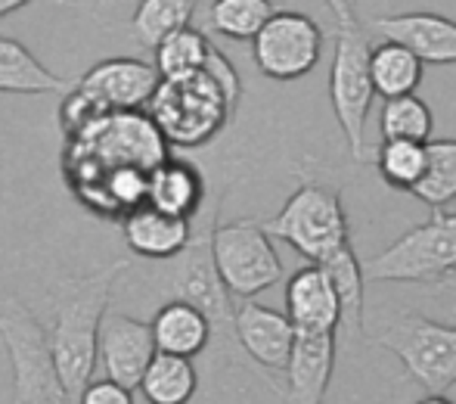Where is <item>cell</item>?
<instances>
[{
  "label": "cell",
  "mask_w": 456,
  "mask_h": 404,
  "mask_svg": "<svg viewBox=\"0 0 456 404\" xmlns=\"http://www.w3.org/2000/svg\"><path fill=\"white\" fill-rule=\"evenodd\" d=\"M131 268L127 259H115L81 277H66L50 286V351L69 401H78L96 370V336L100 320L109 311L121 274Z\"/></svg>",
  "instance_id": "1"
},
{
  "label": "cell",
  "mask_w": 456,
  "mask_h": 404,
  "mask_svg": "<svg viewBox=\"0 0 456 404\" xmlns=\"http://www.w3.org/2000/svg\"><path fill=\"white\" fill-rule=\"evenodd\" d=\"M242 97V81L233 62L211 44L199 72L183 78H159L146 112L171 146H205L233 121Z\"/></svg>",
  "instance_id": "2"
},
{
  "label": "cell",
  "mask_w": 456,
  "mask_h": 404,
  "mask_svg": "<svg viewBox=\"0 0 456 404\" xmlns=\"http://www.w3.org/2000/svg\"><path fill=\"white\" fill-rule=\"evenodd\" d=\"M217 209H221V200L202 202V209L192 215V234L190 243L168 259V271H165L162 284L165 290L171 293V299H186L205 311V317L211 320V339H217L221 345L236 342L233 336V296L224 286L221 274L215 268V259H211V230L217 224Z\"/></svg>",
  "instance_id": "3"
},
{
  "label": "cell",
  "mask_w": 456,
  "mask_h": 404,
  "mask_svg": "<svg viewBox=\"0 0 456 404\" xmlns=\"http://www.w3.org/2000/svg\"><path fill=\"white\" fill-rule=\"evenodd\" d=\"M456 268V215L435 209L432 218L397 236L388 249L361 261L366 284H438Z\"/></svg>",
  "instance_id": "4"
},
{
  "label": "cell",
  "mask_w": 456,
  "mask_h": 404,
  "mask_svg": "<svg viewBox=\"0 0 456 404\" xmlns=\"http://www.w3.org/2000/svg\"><path fill=\"white\" fill-rule=\"evenodd\" d=\"M372 342L403 364L428 401H441L456 386V326L407 311L397 314Z\"/></svg>",
  "instance_id": "5"
},
{
  "label": "cell",
  "mask_w": 456,
  "mask_h": 404,
  "mask_svg": "<svg viewBox=\"0 0 456 404\" xmlns=\"http://www.w3.org/2000/svg\"><path fill=\"white\" fill-rule=\"evenodd\" d=\"M261 227L276 240L289 243L307 261H320L332 249L348 243L342 194L317 181H301L298 190L282 202V209L261 221Z\"/></svg>",
  "instance_id": "6"
},
{
  "label": "cell",
  "mask_w": 456,
  "mask_h": 404,
  "mask_svg": "<svg viewBox=\"0 0 456 404\" xmlns=\"http://www.w3.org/2000/svg\"><path fill=\"white\" fill-rule=\"evenodd\" d=\"M0 336L12 361V401L19 404H62L66 389L56 374L47 330L19 299L0 308Z\"/></svg>",
  "instance_id": "7"
},
{
  "label": "cell",
  "mask_w": 456,
  "mask_h": 404,
  "mask_svg": "<svg viewBox=\"0 0 456 404\" xmlns=\"http://www.w3.org/2000/svg\"><path fill=\"white\" fill-rule=\"evenodd\" d=\"M211 259H215L224 286L236 299H255L258 293L280 284L282 277L280 255H276L271 234L261 227L258 218L215 224Z\"/></svg>",
  "instance_id": "8"
},
{
  "label": "cell",
  "mask_w": 456,
  "mask_h": 404,
  "mask_svg": "<svg viewBox=\"0 0 456 404\" xmlns=\"http://www.w3.org/2000/svg\"><path fill=\"white\" fill-rule=\"evenodd\" d=\"M372 81H370V41L357 22L338 25L336 31V56L330 69V100L338 128L348 137L351 159H363V131L366 115L372 106Z\"/></svg>",
  "instance_id": "9"
},
{
  "label": "cell",
  "mask_w": 456,
  "mask_h": 404,
  "mask_svg": "<svg viewBox=\"0 0 456 404\" xmlns=\"http://www.w3.org/2000/svg\"><path fill=\"white\" fill-rule=\"evenodd\" d=\"M323 29L298 10H273L252 37L255 66L273 81H298L320 62Z\"/></svg>",
  "instance_id": "10"
},
{
  "label": "cell",
  "mask_w": 456,
  "mask_h": 404,
  "mask_svg": "<svg viewBox=\"0 0 456 404\" xmlns=\"http://www.w3.org/2000/svg\"><path fill=\"white\" fill-rule=\"evenodd\" d=\"M152 355H156V342L146 320L118 311L102 314L100 336H96V367H102L109 380L134 392Z\"/></svg>",
  "instance_id": "11"
},
{
  "label": "cell",
  "mask_w": 456,
  "mask_h": 404,
  "mask_svg": "<svg viewBox=\"0 0 456 404\" xmlns=\"http://www.w3.org/2000/svg\"><path fill=\"white\" fill-rule=\"evenodd\" d=\"M156 85L159 69L152 62L134 60V56L102 60L87 69L81 78H75V87L106 112H112V109H143Z\"/></svg>",
  "instance_id": "12"
},
{
  "label": "cell",
  "mask_w": 456,
  "mask_h": 404,
  "mask_svg": "<svg viewBox=\"0 0 456 404\" xmlns=\"http://www.w3.org/2000/svg\"><path fill=\"white\" fill-rule=\"evenodd\" d=\"M336 355H338V339L332 330L323 333H307L295 330L292 351L282 367L286 374V399L295 404H320L326 399V389L336 374Z\"/></svg>",
  "instance_id": "13"
},
{
  "label": "cell",
  "mask_w": 456,
  "mask_h": 404,
  "mask_svg": "<svg viewBox=\"0 0 456 404\" xmlns=\"http://www.w3.org/2000/svg\"><path fill=\"white\" fill-rule=\"evenodd\" d=\"M233 336L236 345L258 367L271 370V374H282L289 351H292L295 326L289 320V314L258 305L252 299H242V305L233 311Z\"/></svg>",
  "instance_id": "14"
},
{
  "label": "cell",
  "mask_w": 456,
  "mask_h": 404,
  "mask_svg": "<svg viewBox=\"0 0 456 404\" xmlns=\"http://www.w3.org/2000/svg\"><path fill=\"white\" fill-rule=\"evenodd\" d=\"M370 29L379 37L403 44L422 66H456V22L438 12H397L376 16Z\"/></svg>",
  "instance_id": "15"
},
{
  "label": "cell",
  "mask_w": 456,
  "mask_h": 404,
  "mask_svg": "<svg viewBox=\"0 0 456 404\" xmlns=\"http://www.w3.org/2000/svg\"><path fill=\"white\" fill-rule=\"evenodd\" d=\"M121 221V234L127 240L137 259L146 261H168L190 243L192 234V218L168 215V211L156 209L150 202H140L134 209H127Z\"/></svg>",
  "instance_id": "16"
},
{
  "label": "cell",
  "mask_w": 456,
  "mask_h": 404,
  "mask_svg": "<svg viewBox=\"0 0 456 404\" xmlns=\"http://www.w3.org/2000/svg\"><path fill=\"white\" fill-rule=\"evenodd\" d=\"M286 314L295 330L323 333L338 330V296L332 280L317 261L295 271L286 286Z\"/></svg>",
  "instance_id": "17"
},
{
  "label": "cell",
  "mask_w": 456,
  "mask_h": 404,
  "mask_svg": "<svg viewBox=\"0 0 456 404\" xmlns=\"http://www.w3.org/2000/svg\"><path fill=\"white\" fill-rule=\"evenodd\" d=\"M208 200V190H205V177L186 159H162L156 169L146 175V200L156 209L168 211V215L192 218L202 202Z\"/></svg>",
  "instance_id": "18"
},
{
  "label": "cell",
  "mask_w": 456,
  "mask_h": 404,
  "mask_svg": "<svg viewBox=\"0 0 456 404\" xmlns=\"http://www.w3.org/2000/svg\"><path fill=\"white\" fill-rule=\"evenodd\" d=\"M156 351L196 358L211 345V320L186 299H168L150 320Z\"/></svg>",
  "instance_id": "19"
},
{
  "label": "cell",
  "mask_w": 456,
  "mask_h": 404,
  "mask_svg": "<svg viewBox=\"0 0 456 404\" xmlns=\"http://www.w3.org/2000/svg\"><path fill=\"white\" fill-rule=\"evenodd\" d=\"M75 78L53 75L25 44L0 35V91L4 94H66Z\"/></svg>",
  "instance_id": "20"
},
{
  "label": "cell",
  "mask_w": 456,
  "mask_h": 404,
  "mask_svg": "<svg viewBox=\"0 0 456 404\" xmlns=\"http://www.w3.org/2000/svg\"><path fill=\"white\" fill-rule=\"evenodd\" d=\"M332 280V290L338 296V326L345 330L348 339H361L363 330V271L361 261H357L354 249H351V240L342 243L338 249H332L330 255L317 261Z\"/></svg>",
  "instance_id": "21"
},
{
  "label": "cell",
  "mask_w": 456,
  "mask_h": 404,
  "mask_svg": "<svg viewBox=\"0 0 456 404\" xmlns=\"http://www.w3.org/2000/svg\"><path fill=\"white\" fill-rule=\"evenodd\" d=\"M140 392L150 404H186L199 389V374L192 358L156 351L140 376Z\"/></svg>",
  "instance_id": "22"
},
{
  "label": "cell",
  "mask_w": 456,
  "mask_h": 404,
  "mask_svg": "<svg viewBox=\"0 0 456 404\" xmlns=\"http://www.w3.org/2000/svg\"><path fill=\"white\" fill-rule=\"evenodd\" d=\"M370 81L379 97H401V94H416L422 81V62L413 50L403 44L388 41L370 47Z\"/></svg>",
  "instance_id": "23"
},
{
  "label": "cell",
  "mask_w": 456,
  "mask_h": 404,
  "mask_svg": "<svg viewBox=\"0 0 456 404\" xmlns=\"http://www.w3.org/2000/svg\"><path fill=\"white\" fill-rule=\"evenodd\" d=\"M199 0H140L131 16V35L143 50H156L171 31L192 22Z\"/></svg>",
  "instance_id": "24"
},
{
  "label": "cell",
  "mask_w": 456,
  "mask_h": 404,
  "mask_svg": "<svg viewBox=\"0 0 456 404\" xmlns=\"http://www.w3.org/2000/svg\"><path fill=\"white\" fill-rule=\"evenodd\" d=\"M413 194L432 209H447L456 200V140H426V175Z\"/></svg>",
  "instance_id": "25"
},
{
  "label": "cell",
  "mask_w": 456,
  "mask_h": 404,
  "mask_svg": "<svg viewBox=\"0 0 456 404\" xmlns=\"http://www.w3.org/2000/svg\"><path fill=\"white\" fill-rule=\"evenodd\" d=\"M376 169L391 190L413 194V187L426 175V144L422 140L382 137L376 150Z\"/></svg>",
  "instance_id": "26"
},
{
  "label": "cell",
  "mask_w": 456,
  "mask_h": 404,
  "mask_svg": "<svg viewBox=\"0 0 456 404\" xmlns=\"http://www.w3.org/2000/svg\"><path fill=\"white\" fill-rule=\"evenodd\" d=\"M273 0H215L208 6V31L227 41H252L261 25L273 16Z\"/></svg>",
  "instance_id": "27"
},
{
  "label": "cell",
  "mask_w": 456,
  "mask_h": 404,
  "mask_svg": "<svg viewBox=\"0 0 456 404\" xmlns=\"http://www.w3.org/2000/svg\"><path fill=\"white\" fill-rule=\"evenodd\" d=\"M208 50V37L192 29V25H183V29L171 31L165 41H159V47L152 50L156 54L152 66L159 69V78H183V75H192L205 66Z\"/></svg>",
  "instance_id": "28"
},
{
  "label": "cell",
  "mask_w": 456,
  "mask_h": 404,
  "mask_svg": "<svg viewBox=\"0 0 456 404\" xmlns=\"http://www.w3.org/2000/svg\"><path fill=\"white\" fill-rule=\"evenodd\" d=\"M382 137H401V140H422L426 144L435 131V119L428 103H422L416 94H401L388 97L379 115Z\"/></svg>",
  "instance_id": "29"
},
{
  "label": "cell",
  "mask_w": 456,
  "mask_h": 404,
  "mask_svg": "<svg viewBox=\"0 0 456 404\" xmlns=\"http://www.w3.org/2000/svg\"><path fill=\"white\" fill-rule=\"evenodd\" d=\"M81 404H131L134 395L131 389L118 386L115 380H109V376H102V380H91L85 386V392H81Z\"/></svg>",
  "instance_id": "30"
},
{
  "label": "cell",
  "mask_w": 456,
  "mask_h": 404,
  "mask_svg": "<svg viewBox=\"0 0 456 404\" xmlns=\"http://www.w3.org/2000/svg\"><path fill=\"white\" fill-rule=\"evenodd\" d=\"M330 12L336 16V25H348V22H357L354 16V0H326Z\"/></svg>",
  "instance_id": "31"
},
{
  "label": "cell",
  "mask_w": 456,
  "mask_h": 404,
  "mask_svg": "<svg viewBox=\"0 0 456 404\" xmlns=\"http://www.w3.org/2000/svg\"><path fill=\"white\" fill-rule=\"evenodd\" d=\"M31 0H0V19L4 16H10V12H16V10H22V6H28Z\"/></svg>",
  "instance_id": "32"
},
{
  "label": "cell",
  "mask_w": 456,
  "mask_h": 404,
  "mask_svg": "<svg viewBox=\"0 0 456 404\" xmlns=\"http://www.w3.org/2000/svg\"><path fill=\"white\" fill-rule=\"evenodd\" d=\"M447 277H451V284H453V290H456V268H453L451 274H447Z\"/></svg>",
  "instance_id": "33"
}]
</instances>
